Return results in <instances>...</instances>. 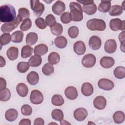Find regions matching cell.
<instances>
[{
    "label": "cell",
    "instance_id": "6da1fadb",
    "mask_svg": "<svg viewBox=\"0 0 125 125\" xmlns=\"http://www.w3.org/2000/svg\"><path fill=\"white\" fill-rule=\"evenodd\" d=\"M16 10L12 5L6 4L0 7V20L1 22H10L16 18Z\"/></svg>",
    "mask_w": 125,
    "mask_h": 125
},
{
    "label": "cell",
    "instance_id": "7a4b0ae2",
    "mask_svg": "<svg viewBox=\"0 0 125 125\" xmlns=\"http://www.w3.org/2000/svg\"><path fill=\"white\" fill-rule=\"evenodd\" d=\"M70 15L72 21H81L83 19V14L82 6L77 2H71L69 4Z\"/></svg>",
    "mask_w": 125,
    "mask_h": 125
},
{
    "label": "cell",
    "instance_id": "3957f363",
    "mask_svg": "<svg viewBox=\"0 0 125 125\" xmlns=\"http://www.w3.org/2000/svg\"><path fill=\"white\" fill-rule=\"evenodd\" d=\"M86 26L88 29L91 31L104 30L106 27L105 21L102 19H92L88 20L86 23Z\"/></svg>",
    "mask_w": 125,
    "mask_h": 125
},
{
    "label": "cell",
    "instance_id": "277c9868",
    "mask_svg": "<svg viewBox=\"0 0 125 125\" xmlns=\"http://www.w3.org/2000/svg\"><path fill=\"white\" fill-rule=\"evenodd\" d=\"M21 21H22L21 19L19 16L18 15L13 21L9 23H5L2 24L1 26V31L4 33H9L15 28H17Z\"/></svg>",
    "mask_w": 125,
    "mask_h": 125
},
{
    "label": "cell",
    "instance_id": "5b68a950",
    "mask_svg": "<svg viewBox=\"0 0 125 125\" xmlns=\"http://www.w3.org/2000/svg\"><path fill=\"white\" fill-rule=\"evenodd\" d=\"M30 6L35 16L40 17L42 15L44 10V5L40 2V0H30Z\"/></svg>",
    "mask_w": 125,
    "mask_h": 125
},
{
    "label": "cell",
    "instance_id": "8992f818",
    "mask_svg": "<svg viewBox=\"0 0 125 125\" xmlns=\"http://www.w3.org/2000/svg\"><path fill=\"white\" fill-rule=\"evenodd\" d=\"M125 21H122L119 18L112 19L110 21L109 27L113 31H117L119 30L124 31Z\"/></svg>",
    "mask_w": 125,
    "mask_h": 125
},
{
    "label": "cell",
    "instance_id": "52a82bcc",
    "mask_svg": "<svg viewBox=\"0 0 125 125\" xmlns=\"http://www.w3.org/2000/svg\"><path fill=\"white\" fill-rule=\"evenodd\" d=\"M96 62V57L92 54H88L83 56L82 60V65L86 68L92 67Z\"/></svg>",
    "mask_w": 125,
    "mask_h": 125
},
{
    "label": "cell",
    "instance_id": "ba28073f",
    "mask_svg": "<svg viewBox=\"0 0 125 125\" xmlns=\"http://www.w3.org/2000/svg\"><path fill=\"white\" fill-rule=\"evenodd\" d=\"M30 100L34 104H41L43 101V96L42 92L38 90H33L30 95Z\"/></svg>",
    "mask_w": 125,
    "mask_h": 125
},
{
    "label": "cell",
    "instance_id": "9c48e42d",
    "mask_svg": "<svg viewBox=\"0 0 125 125\" xmlns=\"http://www.w3.org/2000/svg\"><path fill=\"white\" fill-rule=\"evenodd\" d=\"M98 85L100 88L106 91L111 90L114 86V83L111 80L104 78L100 79Z\"/></svg>",
    "mask_w": 125,
    "mask_h": 125
},
{
    "label": "cell",
    "instance_id": "30bf717a",
    "mask_svg": "<svg viewBox=\"0 0 125 125\" xmlns=\"http://www.w3.org/2000/svg\"><path fill=\"white\" fill-rule=\"evenodd\" d=\"M88 115L87 110L83 107L76 109L74 112V117L78 121H83Z\"/></svg>",
    "mask_w": 125,
    "mask_h": 125
},
{
    "label": "cell",
    "instance_id": "8fae6325",
    "mask_svg": "<svg viewBox=\"0 0 125 125\" xmlns=\"http://www.w3.org/2000/svg\"><path fill=\"white\" fill-rule=\"evenodd\" d=\"M65 10V5L61 0L57 1L52 6V10L54 14L57 15H61Z\"/></svg>",
    "mask_w": 125,
    "mask_h": 125
},
{
    "label": "cell",
    "instance_id": "7c38bea8",
    "mask_svg": "<svg viewBox=\"0 0 125 125\" xmlns=\"http://www.w3.org/2000/svg\"><path fill=\"white\" fill-rule=\"evenodd\" d=\"M94 106L98 110L104 109L106 105V100L102 96L96 97L93 102Z\"/></svg>",
    "mask_w": 125,
    "mask_h": 125
},
{
    "label": "cell",
    "instance_id": "4fadbf2b",
    "mask_svg": "<svg viewBox=\"0 0 125 125\" xmlns=\"http://www.w3.org/2000/svg\"><path fill=\"white\" fill-rule=\"evenodd\" d=\"M104 50L109 54L114 53L117 49V43L114 39H109L104 43Z\"/></svg>",
    "mask_w": 125,
    "mask_h": 125
},
{
    "label": "cell",
    "instance_id": "5bb4252c",
    "mask_svg": "<svg viewBox=\"0 0 125 125\" xmlns=\"http://www.w3.org/2000/svg\"><path fill=\"white\" fill-rule=\"evenodd\" d=\"M101 40L98 36H92L90 38L89 40V46L90 48L93 50L99 49L101 46Z\"/></svg>",
    "mask_w": 125,
    "mask_h": 125
},
{
    "label": "cell",
    "instance_id": "9a60e30c",
    "mask_svg": "<svg viewBox=\"0 0 125 125\" xmlns=\"http://www.w3.org/2000/svg\"><path fill=\"white\" fill-rule=\"evenodd\" d=\"M114 63L115 61L114 59L111 57H103L100 61V64L101 66L104 68H111L114 65Z\"/></svg>",
    "mask_w": 125,
    "mask_h": 125
},
{
    "label": "cell",
    "instance_id": "2e32d148",
    "mask_svg": "<svg viewBox=\"0 0 125 125\" xmlns=\"http://www.w3.org/2000/svg\"><path fill=\"white\" fill-rule=\"evenodd\" d=\"M65 97L69 100H73L76 99L78 95V91L74 86H68L64 90Z\"/></svg>",
    "mask_w": 125,
    "mask_h": 125
},
{
    "label": "cell",
    "instance_id": "e0dca14e",
    "mask_svg": "<svg viewBox=\"0 0 125 125\" xmlns=\"http://www.w3.org/2000/svg\"><path fill=\"white\" fill-rule=\"evenodd\" d=\"M73 49L74 52L78 55H83L86 51V46L83 42L77 41L74 44Z\"/></svg>",
    "mask_w": 125,
    "mask_h": 125
},
{
    "label": "cell",
    "instance_id": "ac0fdd59",
    "mask_svg": "<svg viewBox=\"0 0 125 125\" xmlns=\"http://www.w3.org/2000/svg\"><path fill=\"white\" fill-rule=\"evenodd\" d=\"M81 92L85 96L88 97L91 96L93 92L92 85L88 82L83 83L81 87Z\"/></svg>",
    "mask_w": 125,
    "mask_h": 125
},
{
    "label": "cell",
    "instance_id": "d6986e66",
    "mask_svg": "<svg viewBox=\"0 0 125 125\" xmlns=\"http://www.w3.org/2000/svg\"><path fill=\"white\" fill-rule=\"evenodd\" d=\"M28 83L32 85H34L38 83L39 80V76L37 72L36 71H31L27 75L26 77Z\"/></svg>",
    "mask_w": 125,
    "mask_h": 125
},
{
    "label": "cell",
    "instance_id": "ffe728a7",
    "mask_svg": "<svg viewBox=\"0 0 125 125\" xmlns=\"http://www.w3.org/2000/svg\"><path fill=\"white\" fill-rule=\"evenodd\" d=\"M34 51L35 55L42 56L48 52V47L45 44H40L35 47Z\"/></svg>",
    "mask_w": 125,
    "mask_h": 125
},
{
    "label": "cell",
    "instance_id": "44dd1931",
    "mask_svg": "<svg viewBox=\"0 0 125 125\" xmlns=\"http://www.w3.org/2000/svg\"><path fill=\"white\" fill-rule=\"evenodd\" d=\"M18 116V111L14 109L10 108L6 111L5 113V118L9 122H13L15 121Z\"/></svg>",
    "mask_w": 125,
    "mask_h": 125
},
{
    "label": "cell",
    "instance_id": "7402d4cb",
    "mask_svg": "<svg viewBox=\"0 0 125 125\" xmlns=\"http://www.w3.org/2000/svg\"><path fill=\"white\" fill-rule=\"evenodd\" d=\"M16 90L18 95L21 97H26L28 93L27 86L24 83H19L16 86Z\"/></svg>",
    "mask_w": 125,
    "mask_h": 125
},
{
    "label": "cell",
    "instance_id": "603a6c76",
    "mask_svg": "<svg viewBox=\"0 0 125 125\" xmlns=\"http://www.w3.org/2000/svg\"><path fill=\"white\" fill-rule=\"evenodd\" d=\"M19 50L18 48L15 46L9 47L6 51V56L11 61H14L18 58Z\"/></svg>",
    "mask_w": 125,
    "mask_h": 125
},
{
    "label": "cell",
    "instance_id": "cb8c5ba5",
    "mask_svg": "<svg viewBox=\"0 0 125 125\" xmlns=\"http://www.w3.org/2000/svg\"><path fill=\"white\" fill-rule=\"evenodd\" d=\"M55 45L59 48H64L67 44V40L66 38L62 36H60L56 37L54 40Z\"/></svg>",
    "mask_w": 125,
    "mask_h": 125
},
{
    "label": "cell",
    "instance_id": "d4e9b609",
    "mask_svg": "<svg viewBox=\"0 0 125 125\" xmlns=\"http://www.w3.org/2000/svg\"><path fill=\"white\" fill-rule=\"evenodd\" d=\"M82 8L83 12L88 15H92L94 14L97 10V6L94 2L89 5H83Z\"/></svg>",
    "mask_w": 125,
    "mask_h": 125
},
{
    "label": "cell",
    "instance_id": "484cf974",
    "mask_svg": "<svg viewBox=\"0 0 125 125\" xmlns=\"http://www.w3.org/2000/svg\"><path fill=\"white\" fill-rule=\"evenodd\" d=\"M38 36L37 33L34 32L29 33L26 37V43L27 45H33L37 42Z\"/></svg>",
    "mask_w": 125,
    "mask_h": 125
},
{
    "label": "cell",
    "instance_id": "4316f807",
    "mask_svg": "<svg viewBox=\"0 0 125 125\" xmlns=\"http://www.w3.org/2000/svg\"><path fill=\"white\" fill-rule=\"evenodd\" d=\"M123 9L122 6L119 5H114L110 7L108 11L109 14L111 16H118L123 13Z\"/></svg>",
    "mask_w": 125,
    "mask_h": 125
},
{
    "label": "cell",
    "instance_id": "83f0119b",
    "mask_svg": "<svg viewBox=\"0 0 125 125\" xmlns=\"http://www.w3.org/2000/svg\"><path fill=\"white\" fill-rule=\"evenodd\" d=\"M111 7V1L102 0L98 7V10L102 13H106L109 11Z\"/></svg>",
    "mask_w": 125,
    "mask_h": 125
},
{
    "label": "cell",
    "instance_id": "f1b7e54d",
    "mask_svg": "<svg viewBox=\"0 0 125 125\" xmlns=\"http://www.w3.org/2000/svg\"><path fill=\"white\" fill-rule=\"evenodd\" d=\"M23 33L22 31L17 30L11 35V41L14 43H20L22 41Z\"/></svg>",
    "mask_w": 125,
    "mask_h": 125
},
{
    "label": "cell",
    "instance_id": "f546056e",
    "mask_svg": "<svg viewBox=\"0 0 125 125\" xmlns=\"http://www.w3.org/2000/svg\"><path fill=\"white\" fill-rule=\"evenodd\" d=\"M42 59L41 56L34 55L32 56L28 60V63L31 67H38L42 63Z\"/></svg>",
    "mask_w": 125,
    "mask_h": 125
},
{
    "label": "cell",
    "instance_id": "4dcf8cb0",
    "mask_svg": "<svg viewBox=\"0 0 125 125\" xmlns=\"http://www.w3.org/2000/svg\"><path fill=\"white\" fill-rule=\"evenodd\" d=\"M33 48L28 45L22 47L21 51V56L22 58H26L31 57L33 52Z\"/></svg>",
    "mask_w": 125,
    "mask_h": 125
},
{
    "label": "cell",
    "instance_id": "1f68e13d",
    "mask_svg": "<svg viewBox=\"0 0 125 125\" xmlns=\"http://www.w3.org/2000/svg\"><path fill=\"white\" fill-rule=\"evenodd\" d=\"M60 55L55 52H52L50 53L48 56V61L49 63L52 64H56L60 62Z\"/></svg>",
    "mask_w": 125,
    "mask_h": 125
},
{
    "label": "cell",
    "instance_id": "d6a6232c",
    "mask_svg": "<svg viewBox=\"0 0 125 125\" xmlns=\"http://www.w3.org/2000/svg\"><path fill=\"white\" fill-rule=\"evenodd\" d=\"M51 103L55 106H60L63 104L64 100L61 95L56 94L52 97Z\"/></svg>",
    "mask_w": 125,
    "mask_h": 125
},
{
    "label": "cell",
    "instance_id": "836d02e7",
    "mask_svg": "<svg viewBox=\"0 0 125 125\" xmlns=\"http://www.w3.org/2000/svg\"><path fill=\"white\" fill-rule=\"evenodd\" d=\"M114 122L117 124H121L125 120V114L123 111H116L113 115Z\"/></svg>",
    "mask_w": 125,
    "mask_h": 125
},
{
    "label": "cell",
    "instance_id": "e575fe53",
    "mask_svg": "<svg viewBox=\"0 0 125 125\" xmlns=\"http://www.w3.org/2000/svg\"><path fill=\"white\" fill-rule=\"evenodd\" d=\"M113 74L114 76L119 79H122L125 77V68L123 66H118L114 71Z\"/></svg>",
    "mask_w": 125,
    "mask_h": 125
},
{
    "label": "cell",
    "instance_id": "d590c367",
    "mask_svg": "<svg viewBox=\"0 0 125 125\" xmlns=\"http://www.w3.org/2000/svg\"><path fill=\"white\" fill-rule=\"evenodd\" d=\"M42 72L46 76H50L52 74L54 71V66L50 63H45L42 67Z\"/></svg>",
    "mask_w": 125,
    "mask_h": 125
},
{
    "label": "cell",
    "instance_id": "8d00e7d4",
    "mask_svg": "<svg viewBox=\"0 0 125 125\" xmlns=\"http://www.w3.org/2000/svg\"><path fill=\"white\" fill-rule=\"evenodd\" d=\"M50 31L53 35L59 36L63 32V27L60 23H56L54 25L50 27Z\"/></svg>",
    "mask_w": 125,
    "mask_h": 125
},
{
    "label": "cell",
    "instance_id": "74e56055",
    "mask_svg": "<svg viewBox=\"0 0 125 125\" xmlns=\"http://www.w3.org/2000/svg\"><path fill=\"white\" fill-rule=\"evenodd\" d=\"M51 116L53 119L60 121L63 119L64 115L63 112L60 109H55L51 112Z\"/></svg>",
    "mask_w": 125,
    "mask_h": 125
},
{
    "label": "cell",
    "instance_id": "f35d334b",
    "mask_svg": "<svg viewBox=\"0 0 125 125\" xmlns=\"http://www.w3.org/2000/svg\"><path fill=\"white\" fill-rule=\"evenodd\" d=\"M11 96V92L8 88H5L0 91V100L3 102L8 101Z\"/></svg>",
    "mask_w": 125,
    "mask_h": 125
},
{
    "label": "cell",
    "instance_id": "ab89813d",
    "mask_svg": "<svg viewBox=\"0 0 125 125\" xmlns=\"http://www.w3.org/2000/svg\"><path fill=\"white\" fill-rule=\"evenodd\" d=\"M21 19L22 21H23L25 19H28L30 17V12L28 9L26 8H20L18 10V15Z\"/></svg>",
    "mask_w": 125,
    "mask_h": 125
},
{
    "label": "cell",
    "instance_id": "60d3db41",
    "mask_svg": "<svg viewBox=\"0 0 125 125\" xmlns=\"http://www.w3.org/2000/svg\"><path fill=\"white\" fill-rule=\"evenodd\" d=\"M29 64L28 62H21L17 64V68L18 71L21 73L26 72L29 68Z\"/></svg>",
    "mask_w": 125,
    "mask_h": 125
},
{
    "label": "cell",
    "instance_id": "b9f144b4",
    "mask_svg": "<svg viewBox=\"0 0 125 125\" xmlns=\"http://www.w3.org/2000/svg\"><path fill=\"white\" fill-rule=\"evenodd\" d=\"M11 41V35L9 33H3L0 37V43L1 46L8 44Z\"/></svg>",
    "mask_w": 125,
    "mask_h": 125
},
{
    "label": "cell",
    "instance_id": "7bdbcfd3",
    "mask_svg": "<svg viewBox=\"0 0 125 125\" xmlns=\"http://www.w3.org/2000/svg\"><path fill=\"white\" fill-rule=\"evenodd\" d=\"M32 22L31 20L28 18L25 19L23 21H22V23L21 24L20 28L21 30L23 31H26L29 30L32 26Z\"/></svg>",
    "mask_w": 125,
    "mask_h": 125
},
{
    "label": "cell",
    "instance_id": "ee69618b",
    "mask_svg": "<svg viewBox=\"0 0 125 125\" xmlns=\"http://www.w3.org/2000/svg\"><path fill=\"white\" fill-rule=\"evenodd\" d=\"M68 34L69 37L72 39L76 38L79 35L78 27L76 26H71L68 30Z\"/></svg>",
    "mask_w": 125,
    "mask_h": 125
},
{
    "label": "cell",
    "instance_id": "f6af8a7d",
    "mask_svg": "<svg viewBox=\"0 0 125 125\" xmlns=\"http://www.w3.org/2000/svg\"><path fill=\"white\" fill-rule=\"evenodd\" d=\"M45 21L46 24L50 27L54 25L57 23L56 19L54 16L52 14H48L45 17Z\"/></svg>",
    "mask_w": 125,
    "mask_h": 125
},
{
    "label": "cell",
    "instance_id": "bcb514c9",
    "mask_svg": "<svg viewBox=\"0 0 125 125\" xmlns=\"http://www.w3.org/2000/svg\"><path fill=\"white\" fill-rule=\"evenodd\" d=\"M21 113L24 116H30L32 113V108L28 104H24L21 109Z\"/></svg>",
    "mask_w": 125,
    "mask_h": 125
},
{
    "label": "cell",
    "instance_id": "7dc6e473",
    "mask_svg": "<svg viewBox=\"0 0 125 125\" xmlns=\"http://www.w3.org/2000/svg\"><path fill=\"white\" fill-rule=\"evenodd\" d=\"M60 20L62 23L67 24L71 21L72 18L69 13L64 12L61 16Z\"/></svg>",
    "mask_w": 125,
    "mask_h": 125
},
{
    "label": "cell",
    "instance_id": "c3c4849f",
    "mask_svg": "<svg viewBox=\"0 0 125 125\" xmlns=\"http://www.w3.org/2000/svg\"><path fill=\"white\" fill-rule=\"evenodd\" d=\"M35 24L36 26L40 29H44L46 27L45 21L42 18L39 17L35 20Z\"/></svg>",
    "mask_w": 125,
    "mask_h": 125
},
{
    "label": "cell",
    "instance_id": "681fc988",
    "mask_svg": "<svg viewBox=\"0 0 125 125\" xmlns=\"http://www.w3.org/2000/svg\"><path fill=\"white\" fill-rule=\"evenodd\" d=\"M0 91H1L6 88V82L4 79L1 77L0 78Z\"/></svg>",
    "mask_w": 125,
    "mask_h": 125
},
{
    "label": "cell",
    "instance_id": "f907efd6",
    "mask_svg": "<svg viewBox=\"0 0 125 125\" xmlns=\"http://www.w3.org/2000/svg\"><path fill=\"white\" fill-rule=\"evenodd\" d=\"M34 125H44V121L42 118H38L34 120Z\"/></svg>",
    "mask_w": 125,
    "mask_h": 125
},
{
    "label": "cell",
    "instance_id": "816d5d0a",
    "mask_svg": "<svg viewBox=\"0 0 125 125\" xmlns=\"http://www.w3.org/2000/svg\"><path fill=\"white\" fill-rule=\"evenodd\" d=\"M19 125H30L31 122L28 119H23L19 123Z\"/></svg>",
    "mask_w": 125,
    "mask_h": 125
},
{
    "label": "cell",
    "instance_id": "f5cc1de1",
    "mask_svg": "<svg viewBox=\"0 0 125 125\" xmlns=\"http://www.w3.org/2000/svg\"><path fill=\"white\" fill-rule=\"evenodd\" d=\"M119 39L121 44L125 43V31H123L119 35Z\"/></svg>",
    "mask_w": 125,
    "mask_h": 125
},
{
    "label": "cell",
    "instance_id": "db71d44e",
    "mask_svg": "<svg viewBox=\"0 0 125 125\" xmlns=\"http://www.w3.org/2000/svg\"><path fill=\"white\" fill-rule=\"evenodd\" d=\"M77 1L78 2V3H80L81 4H83V5H89L90 4H91L92 3L94 2L93 0H77Z\"/></svg>",
    "mask_w": 125,
    "mask_h": 125
},
{
    "label": "cell",
    "instance_id": "11a10c76",
    "mask_svg": "<svg viewBox=\"0 0 125 125\" xmlns=\"http://www.w3.org/2000/svg\"><path fill=\"white\" fill-rule=\"evenodd\" d=\"M0 67H2L5 65V60L1 56H0Z\"/></svg>",
    "mask_w": 125,
    "mask_h": 125
},
{
    "label": "cell",
    "instance_id": "9f6ffc18",
    "mask_svg": "<svg viewBox=\"0 0 125 125\" xmlns=\"http://www.w3.org/2000/svg\"><path fill=\"white\" fill-rule=\"evenodd\" d=\"M60 124L61 125H70V123L67 122V121L62 119V120L60 121Z\"/></svg>",
    "mask_w": 125,
    "mask_h": 125
},
{
    "label": "cell",
    "instance_id": "6f0895ef",
    "mask_svg": "<svg viewBox=\"0 0 125 125\" xmlns=\"http://www.w3.org/2000/svg\"><path fill=\"white\" fill-rule=\"evenodd\" d=\"M51 124H55V125H57V123H49L48 125H51Z\"/></svg>",
    "mask_w": 125,
    "mask_h": 125
},
{
    "label": "cell",
    "instance_id": "680465c9",
    "mask_svg": "<svg viewBox=\"0 0 125 125\" xmlns=\"http://www.w3.org/2000/svg\"><path fill=\"white\" fill-rule=\"evenodd\" d=\"M89 124H94V123H92V122H89L88 123V125Z\"/></svg>",
    "mask_w": 125,
    "mask_h": 125
}]
</instances>
